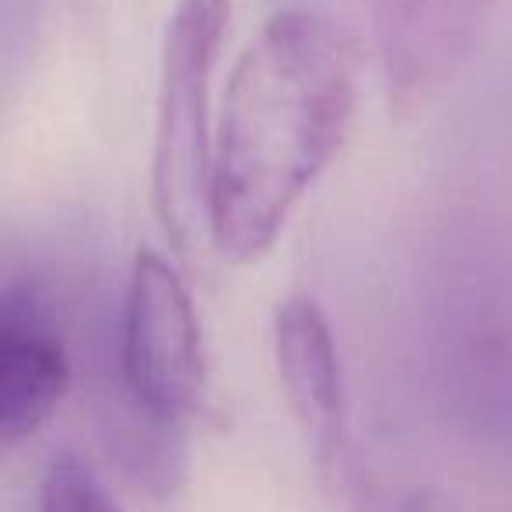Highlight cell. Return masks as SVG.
I'll return each instance as SVG.
<instances>
[{
  "label": "cell",
  "instance_id": "7",
  "mask_svg": "<svg viewBox=\"0 0 512 512\" xmlns=\"http://www.w3.org/2000/svg\"><path fill=\"white\" fill-rule=\"evenodd\" d=\"M39 512H120L106 484L78 456H57L39 488Z\"/></svg>",
  "mask_w": 512,
  "mask_h": 512
},
{
  "label": "cell",
  "instance_id": "5",
  "mask_svg": "<svg viewBox=\"0 0 512 512\" xmlns=\"http://www.w3.org/2000/svg\"><path fill=\"white\" fill-rule=\"evenodd\" d=\"M71 383L64 327L29 281L0 285V449L36 435Z\"/></svg>",
  "mask_w": 512,
  "mask_h": 512
},
{
  "label": "cell",
  "instance_id": "4",
  "mask_svg": "<svg viewBox=\"0 0 512 512\" xmlns=\"http://www.w3.org/2000/svg\"><path fill=\"white\" fill-rule=\"evenodd\" d=\"M393 109L428 106L477 57L495 0H365Z\"/></svg>",
  "mask_w": 512,
  "mask_h": 512
},
{
  "label": "cell",
  "instance_id": "2",
  "mask_svg": "<svg viewBox=\"0 0 512 512\" xmlns=\"http://www.w3.org/2000/svg\"><path fill=\"white\" fill-rule=\"evenodd\" d=\"M116 376V449L151 488H176L183 474V428L204 400L207 358L183 278L151 249L137 253L127 281Z\"/></svg>",
  "mask_w": 512,
  "mask_h": 512
},
{
  "label": "cell",
  "instance_id": "3",
  "mask_svg": "<svg viewBox=\"0 0 512 512\" xmlns=\"http://www.w3.org/2000/svg\"><path fill=\"white\" fill-rule=\"evenodd\" d=\"M232 4L228 0H179L162 43L158 81L151 197L169 242L186 253L197 221H207V172L211 134L207 102L221 60Z\"/></svg>",
  "mask_w": 512,
  "mask_h": 512
},
{
  "label": "cell",
  "instance_id": "6",
  "mask_svg": "<svg viewBox=\"0 0 512 512\" xmlns=\"http://www.w3.org/2000/svg\"><path fill=\"white\" fill-rule=\"evenodd\" d=\"M274 351L288 404L306 432L323 481H334L348 456L344 372L330 320L313 299H288L274 323Z\"/></svg>",
  "mask_w": 512,
  "mask_h": 512
},
{
  "label": "cell",
  "instance_id": "1",
  "mask_svg": "<svg viewBox=\"0 0 512 512\" xmlns=\"http://www.w3.org/2000/svg\"><path fill=\"white\" fill-rule=\"evenodd\" d=\"M358 106V50L316 11H281L228 78L207 172V228L221 256L260 260L295 204L344 148Z\"/></svg>",
  "mask_w": 512,
  "mask_h": 512
}]
</instances>
